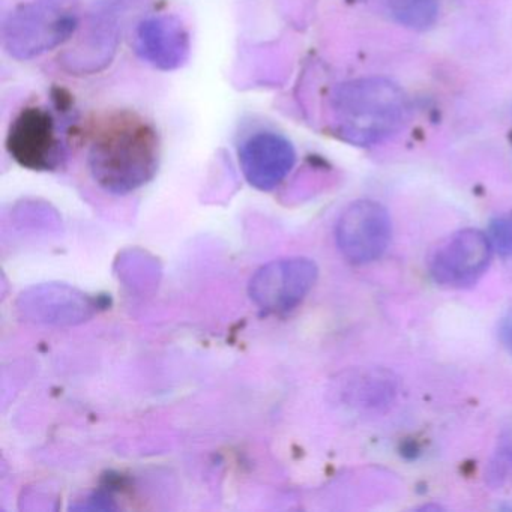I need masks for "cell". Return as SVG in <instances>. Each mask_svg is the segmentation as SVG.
Returning <instances> with one entry per match:
<instances>
[{
	"label": "cell",
	"mask_w": 512,
	"mask_h": 512,
	"mask_svg": "<svg viewBox=\"0 0 512 512\" xmlns=\"http://www.w3.org/2000/svg\"><path fill=\"white\" fill-rule=\"evenodd\" d=\"M391 218L374 200H358L347 206L335 230L341 254L356 265L380 259L391 241Z\"/></svg>",
	"instance_id": "7"
},
{
	"label": "cell",
	"mask_w": 512,
	"mask_h": 512,
	"mask_svg": "<svg viewBox=\"0 0 512 512\" xmlns=\"http://www.w3.org/2000/svg\"><path fill=\"white\" fill-rule=\"evenodd\" d=\"M389 13L398 25L424 32L436 25L439 4L437 0H392Z\"/></svg>",
	"instance_id": "12"
},
{
	"label": "cell",
	"mask_w": 512,
	"mask_h": 512,
	"mask_svg": "<svg viewBox=\"0 0 512 512\" xmlns=\"http://www.w3.org/2000/svg\"><path fill=\"white\" fill-rule=\"evenodd\" d=\"M19 307L23 316L34 322L64 326L91 319L100 308V302L65 284H44L23 293Z\"/></svg>",
	"instance_id": "11"
},
{
	"label": "cell",
	"mask_w": 512,
	"mask_h": 512,
	"mask_svg": "<svg viewBox=\"0 0 512 512\" xmlns=\"http://www.w3.org/2000/svg\"><path fill=\"white\" fill-rule=\"evenodd\" d=\"M512 476V433L499 440L496 452L487 467V482L493 488L502 487Z\"/></svg>",
	"instance_id": "13"
},
{
	"label": "cell",
	"mask_w": 512,
	"mask_h": 512,
	"mask_svg": "<svg viewBox=\"0 0 512 512\" xmlns=\"http://www.w3.org/2000/svg\"><path fill=\"white\" fill-rule=\"evenodd\" d=\"M160 157V136L139 113L116 110L92 128L89 172L107 193L125 196L145 187L157 175Z\"/></svg>",
	"instance_id": "1"
},
{
	"label": "cell",
	"mask_w": 512,
	"mask_h": 512,
	"mask_svg": "<svg viewBox=\"0 0 512 512\" xmlns=\"http://www.w3.org/2000/svg\"><path fill=\"white\" fill-rule=\"evenodd\" d=\"M500 335H502L503 343L508 347L509 352H512V314H509L508 319L502 323Z\"/></svg>",
	"instance_id": "15"
},
{
	"label": "cell",
	"mask_w": 512,
	"mask_h": 512,
	"mask_svg": "<svg viewBox=\"0 0 512 512\" xmlns=\"http://www.w3.org/2000/svg\"><path fill=\"white\" fill-rule=\"evenodd\" d=\"M491 250L487 235L475 229L461 230L437 248L431 260V277L442 286H470L487 269Z\"/></svg>",
	"instance_id": "8"
},
{
	"label": "cell",
	"mask_w": 512,
	"mask_h": 512,
	"mask_svg": "<svg viewBox=\"0 0 512 512\" xmlns=\"http://www.w3.org/2000/svg\"><path fill=\"white\" fill-rule=\"evenodd\" d=\"M319 277L316 263L304 257L274 260L260 268L250 281V296L266 313L295 310Z\"/></svg>",
	"instance_id": "6"
},
{
	"label": "cell",
	"mask_w": 512,
	"mask_h": 512,
	"mask_svg": "<svg viewBox=\"0 0 512 512\" xmlns=\"http://www.w3.org/2000/svg\"><path fill=\"white\" fill-rule=\"evenodd\" d=\"M136 0H98L89 11L76 44L64 53V70L74 76H92L106 70L121 43L122 28Z\"/></svg>",
	"instance_id": "5"
},
{
	"label": "cell",
	"mask_w": 512,
	"mask_h": 512,
	"mask_svg": "<svg viewBox=\"0 0 512 512\" xmlns=\"http://www.w3.org/2000/svg\"><path fill=\"white\" fill-rule=\"evenodd\" d=\"M491 247L502 257H512V215L494 218L488 229Z\"/></svg>",
	"instance_id": "14"
},
{
	"label": "cell",
	"mask_w": 512,
	"mask_h": 512,
	"mask_svg": "<svg viewBox=\"0 0 512 512\" xmlns=\"http://www.w3.org/2000/svg\"><path fill=\"white\" fill-rule=\"evenodd\" d=\"M133 46L143 62L163 73L184 67L191 55L190 32L175 14L143 19L134 31Z\"/></svg>",
	"instance_id": "9"
},
{
	"label": "cell",
	"mask_w": 512,
	"mask_h": 512,
	"mask_svg": "<svg viewBox=\"0 0 512 512\" xmlns=\"http://www.w3.org/2000/svg\"><path fill=\"white\" fill-rule=\"evenodd\" d=\"M335 134L356 146H371L394 136L409 115L406 95L397 83L365 77L341 83L329 100Z\"/></svg>",
	"instance_id": "2"
},
{
	"label": "cell",
	"mask_w": 512,
	"mask_h": 512,
	"mask_svg": "<svg viewBox=\"0 0 512 512\" xmlns=\"http://www.w3.org/2000/svg\"><path fill=\"white\" fill-rule=\"evenodd\" d=\"M5 148L25 169L56 172L67 161V127L47 106L25 107L8 128Z\"/></svg>",
	"instance_id": "4"
},
{
	"label": "cell",
	"mask_w": 512,
	"mask_h": 512,
	"mask_svg": "<svg viewBox=\"0 0 512 512\" xmlns=\"http://www.w3.org/2000/svg\"><path fill=\"white\" fill-rule=\"evenodd\" d=\"M80 20V0H31L4 20L2 46L16 61H32L67 44Z\"/></svg>",
	"instance_id": "3"
},
{
	"label": "cell",
	"mask_w": 512,
	"mask_h": 512,
	"mask_svg": "<svg viewBox=\"0 0 512 512\" xmlns=\"http://www.w3.org/2000/svg\"><path fill=\"white\" fill-rule=\"evenodd\" d=\"M238 157L244 178L259 191L277 188L296 164L295 146L274 131L251 134L242 142Z\"/></svg>",
	"instance_id": "10"
}]
</instances>
